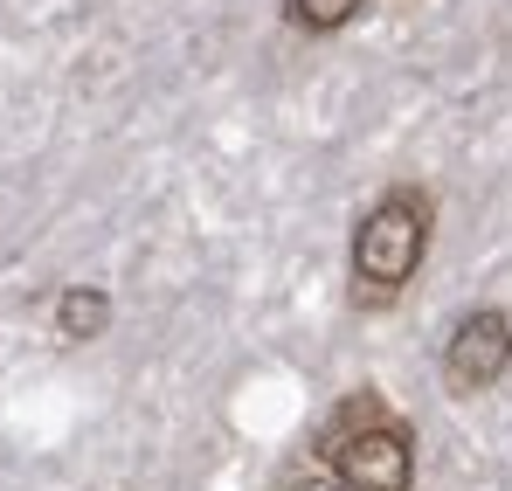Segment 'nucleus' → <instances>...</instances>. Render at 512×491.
Instances as JSON below:
<instances>
[{"instance_id": "obj_6", "label": "nucleus", "mask_w": 512, "mask_h": 491, "mask_svg": "<svg viewBox=\"0 0 512 491\" xmlns=\"http://www.w3.org/2000/svg\"><path fill=\"white\" fill-rule=\"evenodd\" d=\"M291 491H346L333 471H305V478H291Z\"/></svg>"}, {"instance_id": "obj_4", "label": "nucleus", "mask_w": 512, "mask_h": 491, "mask_svg": "<svg viewBox=\"0 0 512 491\" xmlns=\"http://www.w3.org/2000/svg\"><path fill=\"white\" fill-rule=\"evenodd\" d=\"M49 332H56L63 346L104 339V332H111V291H104V284H63V291L49 298Z\"/></svg>"}, {"instance_id": "obj_1", "label": "nucleus", "mask_w": 512, "mask_h": 491, "mask_svg": "<svg viewBox=\"0 0 512 491\" xmlns=\"http://www.w3.org/2000/svg\"><path fill=\"white\" fill-rule=\"evenodd\" d=\"M429 243H436V194L429 180H388L360 215H353V243H346V305L360 319L395 312L409 298V284L423 277Z\"/></svg>"}, {"instance_id": "obj_2", "label": "nucleus", "mask_w": 512, "mask_h": 491, "mask_svg": "<svg viewBox=\"0 0 512 491\" xmlns=\"http://www.w3.org/2000/svg\"><path fill=\"white\" fill-rule=\"evenodd\" d=\"M312 457L346 491H416V422L395 409L374 381H360L319 422Z\"/></svg>"}, {"instance_id": "obj_3", "label": "nucleus", "mask_w": 512, "mask_h": 491, "mask_svg": "<svg viewBox=\"0 0 512 491\" xmlns=\"http://www.w3.org/2000/svg\"><path fill=\"white\" fill-rule=\"evenodd\" d=\"M512 374V312L506 305H471L443 339V388L450 395H485Z\"/></svg>"}, {"instance_id": "obj_5", "label": "nucleus", "mask_w": 512, "mask_h": 491, "mask_svg": "<svg viewBox=\"0 0 512 491\" xmlns=\"http://www.w3.org/2000/svg\"><path fill=\"white\" fill-rule=\"evenodd\" d=\"M367 7H374V0H277V21H284L291 35H305V42H326V35L353 28Z\"/></svg>"}]
</instances>
